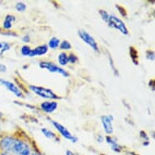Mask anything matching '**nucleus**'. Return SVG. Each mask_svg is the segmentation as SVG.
<instances>
[{
  "instance_id": "obj_1",
  "label": "nucleus",
  "mask_w": 155,
  "mask_h": 155,
  "mask_svg": "<svg viewBox=\"0 0 155 155\" xmlns=\"http://www.w3.org/2000/svg\"><path fill=\"white\" fill-rule=\"evenodd\" d=\"M29 89L34 94L41 97L42 98L49 100L59 99V97L57 96L51 89H46L41 86H36V85H29Z\"/></svg>"
},
{
  "instance_id": "obj_2",
  "label": "nucleus",
  "mask_w": 155,
  "mask_h": 155,
  "mask_svg": "<svg viewBox=\"0 0 155 155\" xmlns=\"http://www.w3.org/2000/svg\"><path fill=\"white\" fill-rule=\"evenodd\" d=\"M12 155H31L32 150L28 143L24 140L16 139L13 146Z\"/></svg>"
},
{
  "instance_id": "obj_3",
  "label": "nucleus",
  "mask_w": 155,
  "mask_h": 155,
  "mask_svg": "<svg viewBox=\"0 0 155 155\" xmlns=\"http://www.w3.org/2000/svg\"><path fill=\"white\" fill-rule=\"evenodd\" d=\"M107 23L109 25L110 27H112V28H115V29H118L123 34H124V35L128 34V30H127V28L125 25L124 22L121 21L120 18L116 17L115 15H110Z\"/></svg>"
},
{
  "instance_id": "obj_4",
  "label": "nucleus",
  "mask_w": 155,
  "mask_h": 155,
  "mask_svg": "<svg viewBox=\"0 0 155 155\" xmlns=\"http://www.w3.org/2000/svg\"><path fill=\"white\" fill-rule=\"evenodd\" d=\"M51 124L54 126V127H55L56 129H57V131L61 134L62 137H64L65 139L70 140V141H71V142H73V143H76V141L78 140L77 137H74L73 135L71 134V132H69L68 130L67 129L66 127H64V126H63L61 124L56 122V121H54V120H51Z\"/></svg>"
},
{
  "instance_id": "obj_5",
  "label": "nucleus",
  "mask_w": 155,
  "mask_h": 155,
  "mask_svg": "<svg viewBox=\"0 0 155 155\" xmlns=\"http://www.w3.org/2000/svg\"><path fill=\"white\" fill-rule=\"evenodd\" d=\"M39 66L41 68L46 69L47 71L50 72H53V73H59L63 75L65 77H68L69 74L68 71H66L64 69H63L60 67L57 66L54 64L50 63V62H41L39 64Z\"/></svg>"
},
{
  "instance_id": "obj_6",
  "label": "nucleus",
  "mask_w": 155,
  "mask_h": 155,
  "mask_svg": "<svg viewBox=\"0 0 155 155\" xmlns=\"http://www.w3.org/2000/svg\"><path fill=\"white\" fill-rule=\"evenodd\" d=\"M78 34H79V37L81 38V39L84 41V43H86L88 46H90L94 51H98V46H97V41L93 38V36L90 35L87 31L79 30L78 31Z\"/></svg>"
},
{
  "instance_id": "obj_7",
  "label": "nucleus",
  "mask_w": 155,
  "mask_h": 155,
  "mask_svg": "<svg viewBox=\"0 0 155 155\" xmlns=\"http://www.w3.org/2000/svg\"><path fill=\"white\" fill-rule=\"evenodd\" d=\"M15 140L16 139H15L12 137H3L0 140V150H2V152L8 153L12 154Z\"/></svg>"
},
{
  "instance_id": "obj_8",
  "label": "nucleus",
  "mask_w": 155,
  "mask_h": 155,
  "mask_svg": "<svg viewBox=\"0 0 155 155\" xmlns=\"http://www.w3.org/2000/svg\"><path fill=\"white\" fill-rule=\"evenodd\" d=\"M0 84H2L3 86L5 87L8 91H10L11 93L15 94L17 97H24L21 89H19L13 82H11L9 81H7V80L4 79H0Z\"/></svg>"
},
{
  "instance_id": "obj_9",
  "label": "nucleus",
  "mask_w": 155,
  "mask_h": 155,
  "mask_svg": "<svg viewBox=\"0 0 155 155\" xmlns=\"http://www.w3.org/2000/svg\"><path fill=\"white\" fill-rule=\"evenodd\" d=\"M114 118L112 115H103L101 118L102 120V124L103 126L105 132L107 135H110L113 133V125H112V122H113Z\"/></svg>"
},
{
  "instance_id": "obj_10",
  "label": "nucleus",
  "mask_w": 155,
  "mask_h": 155,
  "mask_svg": "<svg viewBox=\"0 0 155 155\" xmlns=\"http://www.w3.org/2000/svg\"><path fill=\"white\" fill-rule=\"evenodd\" d=\"M41 109L46 113H52L57 109L58 107V103L55 101H46V102H41Z\"/></svg>"
},
{
  "instance_id": "obj_11",
  "label": "nucleus",
  "mask_w": 155,
  "mask_h": 155,
  "mask_svg": "<svg viewBox=\"0 0 155 155\" xmlns=\"http://www.w3.org/2000/svg\"><path fill=\"white\" fill-rule=\"evenodd\" d=\"M48 52V46L46 45H41V46H37L36 48L32 49L29 57H35L37 55H43Z\"/></svg>"
},
{
  "instance_id": "obj_12",
  "label": "nucleus",
  "mask_w": 155,
  "mask_h": 155,
  "mask_svg": "<svg viewBox=\"0 0 155 155\" xmlns=\"http://www.w3.org/2000/svg\"><path fill=\"white\" fill-rule=\"evenodd\" d=\"M106 140H107V142L108 143L111 148V150L113 151L116 153H120L121 152V150H122V148L120 146L119 144H118L117 140L114 139L113 137H110V136H107V137H106Z\"/></svg>"
},
{
  "instance_id": "obj_13",
  "label": "nucleus",
  "mask_w": 155,
  "mask_h": 155,
  "mask_svg": "<svg viewBox=\"0 0 155 155\" xmlns=\"http://www.w3.org/2000/svg\"><path fill=\"white\" fill-rule=\"evenodd\" d=\"M15 17L12 15H6L5 19L3 21V28L5 30H9L12 28L13 22H15Z\"/></svg>"
},
{
  "instance_id": "obj_14",
  "label": "nucleus",
  "mask_w": 155,
  "mask_h": 155,
  "mask_svg": "<svg viewBox=\"0 0 155 155\" xmlns=\"http://www.w3.org/2000/svg\"><path fill=\"white\" fill-rule=\"evenodd\" d=\"M58 61H59V65L61 66H66L68 64V55L64 52H62L58 56Z\"/></svg>"
},
{
  "instance_id": "obj_15",
  "label": "nucleus",
  "mask_w": 155,
  "mask_h": 155,
  "mask_svg": "<svg viewBox=\"0 0 155 155\" xmlns=\"http://www.w3.org/2000/svg\"><path fill=\"white\" fill-rule=\"evenodd\" d=\"M11 49V45L6 41H0V56L8 51Z\"/></svg>"
},
{
  "instance_id": "obj_16",
  "label": "nucleus",
  "mask_w": 155,
  "mask_h": 155,
  "mask_svg": "<svg viewBox=\"0 0 155 155\" xmlns=\"http://www.w3.org/2000/svg\"><path fill=\"white\" fill-rule=\"evenodd\" d=\"M59 44H60L59 39H58V38H55V37H54V38H51V40L49 41L48 46H49L51 49H56L59 47Z\"/></svg>"
},
{
  "instance_id": "obj_17",
  "label": "nucleus",
  "mask_w": 155,
  "mask_h": 155,
  "mask_svg": "<svg viewBox=\"0 0 155 155\" xmlns=\"http://www.w3.org/2000/svg\"><path fill=\"white\" fill-rule=\"evenodd\" d=\"M41 132H42V133L45 135V137H46L49 138V139L57 140V137H56L55 134H54V132H51V130L46 129V128H42V129H41Z\"/></svg>"
},
{
  "instance_id": "obj_18",
  "label": "nucleus",
  "mask_w": 155,
  "mask_h": 155,
  "mask_svg": "<svg viewBox=\"0 0 155 155\" xmlns=\"http://www.w3.org/2000/svg\"><path fill=\"white\" fill-rule=\"evenodd\" d=\"M59 48L61 50H64V51H69L71 49V45L68 41L64 40L59 44Z\"/></svg>"
},
{
  "instance_id": "obj_19",
  "label": "nucleus",
  "mask_w": 155,
  "mask_h": 155,
  "mask_svg": "<svg viewBox=\"0 0 155 155\" xmlns=\"http://www.w3.org/2000/svg\"><path fill=\"white\" fill-rule=\"evenodd\" d=\"M31 51H32V49L28 46H27V45H25V46H22L21 50V54L25 56H29V54H30Z\"/></svg>"
},
{
  "instance_id": "obj_20",
  "label": "nucleus",
  "mask_w": 155,
  "mask_h": 155,
  "mask_svg": "<svg viewBox=\"0 0 155 155\" xmlns=\"http://www.w3.org/2000/svg\"><path fill=\"white\" fill-rule=\"evenodd\" d=\"M15 9L18 12H23L26 10V5L24 3H21V2H19L15 4Z\"/></svg>"
},
{
  "instance_id": "obj_21",
  "label": "nucleus",
  "mask_w": 155,
  "mask_h": 155,
  "mask_svg": "<svg viewBox=\"0 0 155 155\" xmlns=\"http://www.w3.org/2000/svg\"><path fill=\"white\" fill-rule=\"evenodd\" d=\"M99 14H100V15L102 16V20H103L105 22H107V21H108V18H109L110 14H108V13L106 12V11H103V10H100Z\"/></svg>"
},
{
  "instance_id": "obj_22",
  "label": "nucleus",
  "mask_w": 155,
  "mask_h": 155,
  "mask_svg": "<svg viewBox=\"0 0 155 155\" xmlns=\"http://www.w3.org/2000/svg\"><path fill=\"white\" fill-rule=\"evenodd\" d=\"M77 61H78V58H77L74 54H71L68 56V63L70 62L71 64H75V63H76Z\"/></svg>"
},
{
  "instance_id": "obj_23",
  "label": "nucleus",
  "mask_w": 155,
  "mask_h": 155,
  "mask_svg": "<svg viewBox=\"0 0 155 155\" xmlns=\"http://www.w3.org/2000/svg\"><path fill=\"white\" fill-rule=\"evenodd\" d=\"M7 71V67L4 64H0V72H5Z\"/></svg>"
},
{
  "instance_id": "obj_24",
  "label": "nucleus",
  "mask_w": 155,
  "mask_h": 155,
  "mask_svg": "<svg viewBox=\"0 0 155 155\" xmlns=\"http://www.w3.org/2000/svg\"><path fill=\"white\" fill-rule=\"evenodd\" d=\"M66 155H76V154H75V153H74L72 151H71V150H67Z\"/></svg>"
},
{
  "instance_id": "obj_25",
  "label": "nucleus",
  "mask_w": 155,
  "mask_h": 155,
  "mask_svg": "<svg viewBox=\"0 0 155 155\" xmlns=\"http://www.w3.org/2000/svg\"><path fill=\"white\" fill-rule=\"evenodd\" d=\"M23 41L25 42H28L29 41V38H28V36H25V38H23Z\"/></svg>"
},
{
  "instance_id": "obj_26",
  "label": "nucleus",
  "mask_w": 155,
  "mask_h": 155,
  "mask_svg": "<svg viewBox=\"0 0 155 155\" xmlns=\"http://www.w3.org/2000/svg\"><path fill=\"white\" fill-rule=\"evenodd\" d=\"M0 155H12V154H11V153H8L1 152V153H0Z\"/></svg>"
},
{
  "instance_id": "obj_27",
  "label": "nucleus",
  "mask_w": 155,
  "mask_h": 155,
  "mask_svg": "<svg viewBox=\"0 0 155 155\" xmlns=\"http://www.w3.org/2000/svg\"><path fill=\"white\" fill-rule=\"evenodd\" d=\"M31 155H42L41 153L39 152H34V153H32V154Z\"/></svg>"
},
{
  "instance_id": "obj_28",
  "label": "nucleus",
  "mask_w": 155,
  "mask_h": 155,
  "mask_svg": "<svg viewBox=\"0 0 155 155\" xmlns=\"http://www.w3.org/2000/svg\"><path fill=\"white\" fill-rule=\"evenodd\" d=\"M101 155H104V154H101Z\"/></svg>"
},
{
  "instance_id": "obj_29",
  "label": "nucleus",
  "mask_w": 155,
  "mask_h": 155,
  "mask_svg": "<svg viewBox=\"0 0 155 155\" xmlns=\"http://www.w3.org/2000/svg\"><path fill=\"white\" fill-rule=\"evenodd\" d=\"M0 29H1V28H0Z\"/></svg>"
}]
</instances>
